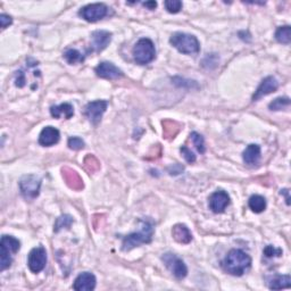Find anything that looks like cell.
I'll use <instances>...</instances> for the list:
<instances>
[{"instance_id":"277c9868","label":"cell","mask_w":291,"mask_h":291,"mask_svg":"<svg viewBox=\"0 0 291 291\" xmlns=\"http://www.w3.org/2000/svg\"><path fill=\"white\" fill-rule=\"evenodd\" d=\"M134 61L139 65H147L156 57V49L154 42L148 38H142L135 43L132 49Z\"/></svg>"},{"instance_id":"1f68e13d","label":"cell","mask_w":291,"mask_h":291,"mask_svg":"<svg viewBox=\"0 0 291 291\" xmlns=\"http://www.w3.org/2000/svg\"><path fill=\"white\" fill-rule=\"evenodd\" d=\"M264 255L268 258H272V257H280L282 255V249L280 248H276L274 246H266L264 249Z\"/></svg>"},{"instance_id":"4fadbf2b","label":"cell","mask_w":291,"mask_h":291,"mask_svg":"<svg viewBox=\"0 0 291 291\" xmlns=\"http://www.w3.org/2000/svg\"><path fill=\"white\" fill-rule=\"evenodd\" d=\"M279 88V83L276 78L273 77H268L262 81L260 87L257 88V90L255 91L253 96V100L256 101L258 99H261L265 96H268L272 93H276Z\"/></svg>"},{"instance_id":"f1b7e54d","label":"cell","mask_w":291,"mask_h":291,"mask_svg":"<svg viewBox=\"0 0 291 291\" xmlns=\"http://www.w3.org/2000/svg\"><path fill=\"white\" fill-rule=\"evenodd\" d=\"M164 5L167 11L172 14H177L182 9V2L180 0H166Z\"/></svg>"},{"instance_id":"83f0119b","label":"cell","mask_w":291,"mask_h":291,"mask_svg":"<svg viewBox=\"0 0 291 291\" xmlns=\"http://www.w3.org/2000/svg\"><path fill=\"white\" fill-rule=\"evenodd\" d=\"M85 165H86V169L89 171V172H96V171H98L99 167H100L98 159L95 156H93V155H89V156L86 157Z\"/></svg>"},{"instance_id":"3957f363","label":"cell","mask_w":291,"mask_h":291,"mask_svg":"<svg viewBox=\"0 0 291 291\" xmlns=\"http://www.w3.org/2000/svg\"><path fill=\"white\" fill-rule=\"evenodd\" d=\"M170 42L180 53L186 55L198 54L199 50H200V45H199L198 39L193 34L177 32V33H174L171 37Z\"/></svg>"},{"instance_id":"d4e9b609","label":"cell","mask_w":291,"mask_h":291,"mask_svg":"<svg viewBox=\"0 0 291 291\" xmlns=\"http://www.w3.org/2000/svg\"><path fill=\"white\" fill-rule=\"evenodd\" d=\"M64 58H65L66 62L71 64V65H75V64L82 63L85 61V56L77 49L66 50L65 54H64Z\"/></svg>"},{"instance_id":"5bb4252c","label":"cell","mask_w":291,"mask_h":291,"mask_svg":"<svg viewBox=\"0 0 291 291\" xmlns=\"http://www.w3.org/2000/svg\"><path fill=\"white\" fill-rule=\"evenodd\" d=\"M96 277L90 272H83L75 279L73 289L77 291H91L96 288Z\"/></svg>"},{"instance_id":"5b68a950","label":"cell","mask_w":291,"mask_h":291,"mask_svg":"<svg viewBox=\"0 0 291 291\" xmlns=\"http://www.w3.org/2000/svg\"><path fill=\"white\" fill-rule=\"evenodd\" d=\"M21 248V242L11 236H2L0 241V271H5L11 264V254H16Z\"/></svg>"},{"instance_id":"d6a6232c","label":"cell","mask_w":291,"mask_h":291,"mask_svg":"<svg viewBox=\"0 0 291 291\" xmlns=\"http://www.w3.org/2000/svg\"><path fill=\"white\" fill-rule=\"evenodd\" d=\"M181 153L183 156H185L186 161L190 163V164H193V163L196 162V155H194L193 151L188 148V147H186V146L181 147Z\"/></svg>"},{"instance_id":"9a60e30c","label":"cell","mask_w":291,"mask_h":291,"mask_svg":"<svg viewBox=\"0 0 291 291\" xmlns=\"http://www.w3.org/2000/svg\"><path fill=\"white\" fill-rule=\"evenodd\" d=\"M61 139L59 131L54 126H46L39 135V143L43 147H50L56 145Z\"/></svg>"},{"instance_id":"9c48e42d","label":"cell","mask_w":291,"mask_h":291,"mask_svg":"<svg viewBox=\"0 0 291 291\" xmlns=\"http://www.w3.org/2000/svg\"><path fill=\"white\" fill-rule=\"evenodd\" d=\"M47 264V253L42 246L33 248L27 257V265L32 273H40L46 268Z\"/></svg>"},{"instance_id":"ffe728a7","label":"cell","mask_w":291,"mask_h":291,"mask_svg":"<svg viewBox=\"0 0 291 291\" xmlns=\"http://www.w3.org/2000/svg\"><path fill=\"white\" fill-rule=\"evenodd\" d=\"M50 114L51 116L55 118H61L64 116L65 118H71L74 115V108L71 103H61L58 106H53L50 108Z\"/></svg>"},{"instance_id":"e0dca14e","label":"cell","mask_w":291,"mask_h":291,"mask_svg":"<svg viewBox=\"0 0 291 291\" xmlns=\"http://www.w3.org/2000/svg\"><path fill=\"white\" fill-rule=\"evenodd\" d=\"M62 173H63V178H64V180H65L66 185L69 186L71 189L77 190V191L83 189L85 185H83L82 179L77 172H75V171L70 169V167H64V169L62 170Z\"/></svg>"},{"instance_id":"30bf717a","label":"cell","mask_w":291,"mask_h":291,"mask_svg":"<svg viewBox=\"0 0 291 291\" xmlns=\"http://www.w3.org/2000/svg\"><path fill=\"white\" fill-rule=\"evenodd\" d=\"M107 107H108V102L106 100L91 101L86 106L85 114L94 125H98L99 122L101 121V117L106 111Z\"/></svg>"},{"instance_id":"6da1fadb","label":"cell","mask_w":291,"mask_h":291,"mask_svg":"<svg viewBox=\"0 0 291 291\" xmlns=\"http://www.w3.org/2000/svg\"><path fill=\"white\" fill-rule=\"evenodd\" d=\"M222 266L226 273L234 277H241L252 266V258L241 249H232L226 255Z\"/></svg>"},{"instance_id":"cb8c5ba5","label":"cell","mask_w":291,"mask_h":291,"mask_svg":"<svg viewBox=\"0 0 291 291\" xmlns=\"http://www.w3.org/2000/svg\"><path fill=\"white\" fill-rule=\"evenodd\" d=\"M276 39L278 42L289 45L291 41V27L289 25L280 26L276 32Z\"/></svg>"},{"instance_id":"484cf974","label":"cell","mask_w":291,"mask_h":291,"mask_svg":"<svg viewBox=\"0 0 291 291\" xmlns=\"http://www.w3.org/2000/svg\"><path fill=\"white\" fill-rule=\"evenodd\" d=\"M289 105H290V99L288 97H284V98L280 97L271 102L269 107L271 110H281L286 108V107H288Z\"/></svg>"},{"instance_id":"4316f807","label":"cell","mask_w":291,"mask_h":291,"mask_svg":"<svg viewBox=\"0 0 291 291\" xmlns=\"http://www.w3.org/2000/svg\"><path fill=\"white\" fill-rule=\"evenodd\" d=\"M190 137H191V140H193L194 145L196 146V148L199 153L204 154L205 153V141H204V138H202V135L197 133V132H193L190 134Z\"/></svg>"},{"instance_id":"d6986e66","label":"cell","mask_w":291,"mask_h":291,"mask_svg":"<svg viewBox=\"0 0 291 291\" xmlns=\"http://www.w3.org/2000/svg\"><path fill=\"white\" fill-rule=\"evenodd\" d=\"M242 158H244V162L248 165H254L257 164L258 161L261 158V147L258 145H249L245 149L244 153H242Z\"/></svg>"},{"instance_id":"ba28073f","label":"cell","mask_w":291,"mask_h":291,"mask_svg":"<svg viewBox=\"0 0 291 291\" xmlns=\"http://www.w3.org/2000/svg\"><path fill=\"white\" fill-rule=\"evenodd\" d=\"M162 261L164 262L165 266L170 270V272L179 280L185 279L187 274H188V269H187L185 262L181 258H179L177 255L171 253L164 254V256L162 257Z\"/></svg>"},{"instance_id":"ac0fdd59","label":"cell","mask_w":291,"mask_h":291,"mask_svg":"<svg viewBox=\"0 0 291 291\" xmlns=\"http://www.w3.org/2000/svg\"><path fill=\"white\" fill-rule=\"evenodd\" d=\"M172 236L179 244L187 245L193 240V234L185 224H175L172 229Z\"/></svg>"},{"instance_id":"44dd1931","label":"cell","mask_w":291,"mask_h":291,"mask_svg":"<svg viewBox=\"0 0 291 291\" xmlns=\"http://www.w3.org/2000/svg\"><path fill=\"white\" fill-rule=\"evenodd\" d=\"M270 289L272 290H281L291 287V278L290 276H276L270 281Z\"/></svg>"},{"instance_id":"603a6c76","label":"cell","mask_w":291,"mask_h":291,"mask_svg":"<svg viewBox=\"0 0 291 291\" xmlns=\"http://www.w3.org/2000/svg\"><path fill=\"white\" fill-rule=\"evenodd\" d=\"M179 130H180V125L177 122L170 121V119L163 122V133L166 139L174 138L178 134Z\"/></svg>"},{"instance_id":"8992f818","label":"cell","mask_w":291,"mask_h":291,"mask_svg":"<svg viewBox=\"0 0 291 291\" xmlns=\"http://www.w3.org/2000/svg\"><path fill=\"white\" fill-rule=\"evenodd\" d=\"M41 179L35 175H25L19 181V189L26 200H33L40 194Z\"/></svg>"},{"instance_id":"7a4b0ae2","label":"cell","mask_w":291,"mask_h":291,"mask_svg":"<svg viewBox=\"0 0 291 291\" xmlns=\"http://www.w3.org/2000/svg\"><path fill=\"white\" fill-rule=\"evenodd\" d=\"M140 231L139 232L131 233L129 236L123 238L122 249L124 252H130L135 247H139L143 244H149L153 240L155 231L153 221L142 218V220H140Z\"/></svg>"},{"instance_id":"8fae6325","label":"cell","mask_w":291,"mask_h":291,"mask_svg":"<svg viewBox=\"0 0 291 291\" xmlns=\"http://www.w3.org/2000/svg\"><path fill=\"white\" fill-rule=\"evenodd\" d=\"M229 204H230L229 194L223 190L215 191L212 196L209 197V208L216 214L224 212Z\"/></svg>"},{"instance_id":"7402d4cb","label":"cell","mask_w":291,"mask_h":291,"mask_svg":"<svg viewBox=\"0 0 291 291\" xmlns=\"http://www.w3.org/2000/svg\"><path fill=\"white\" fill-rule=\"evenodd\" d=\"M248 205L249 208L252 209L254 213H262L264 212L266 208V200L264 197L260 196V194H254V196L249 198Z\"/></svg>"},{"instance_id":"836d02e7","label":"cell","mask_w":291,"mask_h":291,"mask_svg":"<svg viewBox=\"0 0 291 291\" xmlns=\"http://www.w3.org/2000/svg\"><path fill=\"white\" fill-rule=\"evenodd\" d=\"M13 23V18L9 15L1 14L0 15V24H1V29H6L7 26H9Z\"/></svg>"},{"instance_id":"d590c367","label":"cell","mask_w":291,"mask_h":291,"mask_svg":"<svg viewBox=\"0 0 291 291\" xmlns=\"http://www.w3.org/2000/svg\"><path fill=\"white\" fill-rule=\"evenodd\" d=\"M281 194H285L286 196V200H287V205H290V197H289V190L288 189H284L281 190Z\"/></svg>"},{"instance_id":"4dcf8cb0","label":"cell","mask_w":291,"mask_h":291,"mask_svg":"<svg viewBox=\"0 0 291 291\" xmlns=\"http://www.w3.org/2000/svg\"><path fill=\"white\" fill-rule=\"evenodd\" d=\"M67 145H69L70 149H73V150H80V149L85 148V141H83L82 139L79 138V137L70 138Z\"/></svg>"},{"instance_id":"2e32d148","label":"cell","mask_w":291,"mask_h":291,"mask_svg":"<svg viewBox=\"0 0 291 291\" xmlns=\"http://www.w3.org/2000/svg\"><path fill=\"white\" fill-rule=\"evenodd\" d=\"M91 40H93V48L95 51H102L107 46L109 45L111 41V33L107 31H95L93 34H91Z\"/></svg>"},{"instance_id":"52a82bcc","label":"cell","mask_w":291,"mask_h":291,"mask_svg":"<svg viewBox=\"0 0 291 291\" xmlns=\"http://www.w3.org/2000/svg\"><path fill=\"white\" fill-rule=\"evenodd\" d=\"M108 14V7L105 3H90L83 8H81L79 11V15L81 16L83 19H86L87 22L95 23L102 19L105 16Z\"/></svg>"},{"instance_id":"e575fe53","label":"cell","mask_w":291,"mask_h":291,"mask_svg":"<svg viewBox=\"0 0 291 291\" xmlns=\"http://www.w3.org/2000/svg\"><path fill=\"white\" fill-rule=\"evenodd\" d=\"M143 6L147 7L150 10H154L155 8L157 7V2L156 1H147V2H143Z\"/></svg>"},{"instance_id":"f546056e","label":"cell","mask_w":291,"mask_h":291,"mask_svg":"<svg viewBox=\"0 0 291 291\" xmlns=\"http://www.w3.org/2000/svg\"><path fill=\"white\" fill-rule=\"evenodd\" d=\"M72 223H73V218L69 216V215L61 216L59 218H57V222H56V224H55V232H58V231L63 229L64 226H65V228H69Z\"/></svg>"},{"instance_id":"7c38bea8","label":"cell","mask_w":291,"mask_h":291,"mask_svg":"<svg viewBox=\"0 0 291 291\" xmlns=\"http://www.w3.org/2000/svg\"><path fill=\"white\" fill-rule=\"evenodd\" d=\"M96 74L97 77L106 80H116L123 77V72L114 65V64L108 62H102L96 67Z\"/></svg>"}]
</instances>
